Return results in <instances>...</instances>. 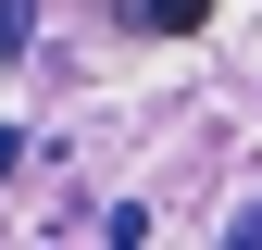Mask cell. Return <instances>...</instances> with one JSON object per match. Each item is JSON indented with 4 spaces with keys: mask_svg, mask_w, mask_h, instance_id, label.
Listing matches in <instances>:
<instances>
[{
    "mask_svg": "<svg viewBox=\"0 0 262 250\" xmlns=\"http://www.w3.org/2000/svg\"><path fill=\"white\" fill-rule=\"evenodd\" d=\"M225 238H237V250H262V200H237V225H225Z\"/></svg>",
    "mask_w": 262,
    "mask_h": 250,
    "instance_id": "3",
    "label": "cell"
},
{
    "mask_svg": "<svg viewBox=\"0 0 262 250\" xmlns=\"http://www.w3.org/2000/svg\"><path fill=\"white\" fill-rule=\"evenodd\" d=\"M200 13H212V0H138V25H162V38H187Z\"/></svg>",
    "mask_w": 262,
    "mask_h": 250,
    "instance_id": "2",
    "label": "cell"
},
{
    "mask_svg": "<svg viewBox=\"0 0 262 250\" xmlns=\"http://www.w3.org/2000/svg\"><path fill=\"white\" fill-rule=\"evenodd\" d=\"M0 50H13V62L38 50V0H0Z\"/></svg>",
    "mask_w": 262,
    "mask_h": 250,
    "instance_id": "1",
    "label": "cell"
}]
</instances>
